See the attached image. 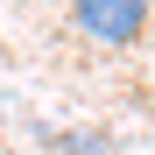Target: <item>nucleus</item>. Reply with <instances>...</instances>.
<instances>
[{"label":"nucleus","mask_w":155,"mask_h":155,"mask_svg":"<svg viewBox=\"0 0 155 155\" xmlns=\"http://www.w3.org/2000/svg\"><path fill=\"white\" fill-rule=\"evenodd\" d=\"M71 28L106 42V49H127L148 28V0H71Z\"/></svg>","instance_id":"1"},{"label":"nucleus","mask_w":155,"mask_h":155,"mask_svg":"<svg viewBox=\"0 0 155 155\" xmlns=\"http://www.w3.org/2000/svg\"><path fill=\"white\" fill-rule=\"evenodd\" d=\"M57 155H106V141H99V134H64Z\"/></svg>","instance_id":"2"}]
</instances>
